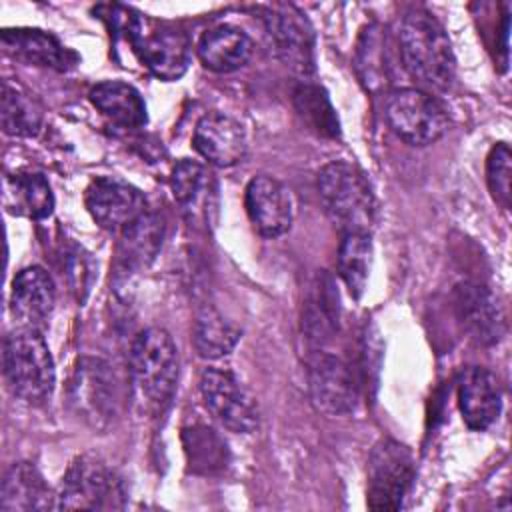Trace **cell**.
I'll list each match as a JSON object with an SVG mask.
<instances>
[{
	"mask_svg": "<svg viewBox=\"0 0 512 512\" xmlns=\"http://www.w3.org/2000/svg\"><path fill=\"white\" fill-rule=\"evenodd\" d=\"M84 204L92 220L108 232H122L146 212L144 194L136 186L112 176L92 180L86 188Z\"/></svg>",
	"mask_w": 512,
	"mask_h": 512,
	"instance_id": "8fae6325",
	"label": "cell"
},
{
	"mask_svg": "<svg viewBox=\"0 0 512 512\" xmlns=\"http://www.w3.org/2000/svg\"><path fill=\"white\" fill-rule=\"evenodd\" d=\"M200 396L206 410L230 432L250 434L260 424L256 398L226 368H206L198 380Z\"/></svg>",
	"mask_w": 512,
	"mask_h": 512,
	"instance_id": "ba28073f",
	"label": "cell"
},
{
	"mask_svg": "<svg viewBox=\"0 0 512 512\" xmlns=\"http://www.w3.org/2000/svg\"><path fill=\"white\" fill-rule=\"evenodd\" d=\"M294 102L310 128L322 136H338V116L326 92L318 84L304 80L294 92Z\"/></svg>",
	"mask_w": 512,
	"mask_h": 512,
	"instance_id": "f546056e",
	"label": "cell"
},
{
	"mask_svg": "<svg viewBox=\"0 0 512 512\" xmlns=\"http://www.w3.org/2000/svg\"><path fill=\"white\" fill-rule=\"evenodd\" d=\"M4 50L28 64L66 72L76 66L78 56L60 44V40L44 30L36 28H12L0 36Z\"/></svg>",
	"mask_w": 512,
	"mask_h": 512,
	"instance_id": "d6986e66",
	"label": "cell"
},
{
	"mask_svg": "<svg viewBox=\"0 0 512 512\" xmlns=\"http://www.w3.org/2000/svg\"><path fill=\"white\" fill-rule=\"evenodd\" d=\"M164 242V220L154 212H144L120 232L118 264L124 272L148 268Z\"/></svg>",
	"mask_w": 512,
	"mask_h": 512,
	"instance_id": "7402d4cb",
	"label": "cell"
},
{
	"mask_svg": "<svg viewBox=\"0 0 512 512\" xmlns=\"http://www.w3.org/2000/svg\"><path fill=\"white\" fill-rule=\"evenodd\" d=\"M240 330L216 308L204 306L194 322V348L202 358H220L234 350Z\"/></svg>",
	"mask_w": 512,
	"mask_h": 512,
	"instance_id": "83f0119b",
	"label": "cell"
},
{
	"mask_svg": "<svg viewBox=\"0 0 512 512\" xmlns=\"http://www.w3.org/2000/svg\"><path fill=\"white\" fill-rule=\"evenodd\" d=\"M392 132L412 146H428L440 140L450 118L440 100L420 88H400L392 92L384 108Z\"/></svg>",
	"mask_w": 512,
	"mask_h": 512,
	"instance_id": "52a82bcc",
	"label": "cell"
},
{
	"mask_svg": "<svg viewBox=\"0 0 512 512\" xmlns=\"http://www.w3.org/2000/svg\"><path fill=\"white\" fill-rule=\"evenodd\" d=\"M192 144L204 160L228 168L242 162L246 154V132L236 118L222 112H208L194 126Z\"/></svg>",
	"mask_w": 512,
	"mask_h": 512,
	"instance_id": "ac0fdd59",
	"label": "cell"
},
{
	"mask_svg": "<svg viewBox=\"0 0 512 512\" xmlns=\"http://www.w3.org/2000/svg\"><path fill=\"white\" fill-rule=\"evenodd\" d=\"M244 206L254 230L266 238H278L292 226L294 204L290 190L274 176H254L246 186Z\"/></svg>",
	"mask_w": 512,
	"mask_h": 512,
	"instance_id": "4fadbf2b",
	"label": "cell"
},
{
	"mask_svg": "<svg viewBox=\"0 0 512 512\" xmlns=\"http://www.w3.org/2000/svg\"><path fill=\"white\" fill-rule=\"evenodd\" d=\"M264 22L274 50L284 66L304 78L314 74V30L308 18L292 4H276L266 12Z\"/></svg>",
	"mask_w": 512,
	"mask_h": 512,
	"instance_id": "30bf717a",
	"label": "cell"
},
{
	"mask_svg": "<svg viewBox=\"0 0 512 512\" xmlns=\"http://www.w3.org/2000/svg\"><path fill=\"white\" fill-rule=\"evenodd\" d=\"M414 472L416 460L406 444L394 438L378 440L368 458V508L384 512L400 510L410 492Z\"/></svg>",
	"mask_w": 512,
	"mask_h": 512,
	"instance_id": "8992f818",
	"label": "cell"
},
{
	"mask_svg": "<svg viewBox=\"0 0 512 512\" xmlns=\"http://www.w3.org/2000/svg\"><path fill=\"white\" fill-rule=\"evenodd\" d=\"M372 238L370 234H342L338 248V274L352 298H362L372 270Z\"/></svg>",
	"mask_w": 512,
	"mask_h": 512,
	"instance_id": "4316f807",
	"label": "cell"
},
{
	"mask_svg": "<svg viewBox=\"0 0 512 512\" xmlns=\"http://www.w3.org/2000/svg\"><path fill=\"white\" fill-rule=\"evenodd\" d=\"M486 182L494 202L508 210L512 198V154L506 142H498L486 158Z\"/></svg>",
	"mask_w": 512,
	"mask_h": 512,
	"instance_id": "1f68e13d",
	"label": "cell"
},
{
	"mask_svg": "<svg viewBox=\"0 0 512 512\" xmlns=\"http://www.w3.org/2000/svg\"><path fill=\"white\" fill-rule=\"evenodd\" d=\"M130 374L150 408L170 402L178 380V348L164 328L152 326L136 336L130 350Z\"/></svg>",
	"mask_w": 512,
	"mask_h": 512,
	"instance_id": "277c9868",
	"label": "cell"
},
{
	"mask_svg": "<svg viewBox=\"0 0 512 512\" xmlns=\"http://www.w3.org/2000/svg\"><path fill=\"white\" fill-rule=\"evenodd\" d=\"M252 50L254 44L250 36L232 24H220L206 30L196 46L200 62L208 70L220 74L242 68L250 60Z\"/></svg>",
	"mask_w": 512,
	"mask_h": 512,
	"instance_id": "44dd1931",
	"label": "cell"
},
{
	"mask_svg": "<svg viewBox=\"0 0 512 512\" xmlns=\"http://www.w3.org/2000/svg\"><path fill=\"white\" fill-rule=\"evenodd\" d=\"M458 408L470 430H488L502 410V390L496 374L484 366H468L458 380Z\"/></svg>",
	"mask_w": 512,
	"mask_h": 512,
	"instance_id": "2e32d148",
	"label": "cell"
},
{
	"mask_svg": "<svg viewBox=\"0 0 512 512\" xmlns=\"http://www.w3.org/2000/svg\"><path fill=\"white\" fill-rule=\"evenodd\" d=\"M4 378L10 392L30 406L50 400L56 384L54 358L40 330L18 328L4 340Z\"/></svg>",
	"mask_w": 512,
	"mask_h": 512,
	"instance_id": "3957f363",
	"label": "cell"
},
{
	"mask_svg": "<svg viewBox=\"0 0 512 512\" xmlns=\"http://www.w3.org/2000/svg\"><path fill=\"white\" fill-rule=\"evenodd\" d=\"M398 44L404 68L422 86L446 90L456 76L452 42L442 24L422 8L410 10L398 28Z\"/></svg>",
	"mask_w": 512,
	"mask_h": 512,
	"instance_id": "6da1fadb",
	"label": "cell"
},
{
	"mask_svg": "<svg viewBox=\"0 0 512 512\" xmlns=\"http://www.w3.org/2000/svg\"><path fill=\"white\" fill-rule=\"evenodd\" d=\"M54 302V282L44 268L28 266L14 276L10 290V310L18 322V328L42 332L54 310Z\"/></svg>",
	"mask_w": 512,
	"mask_h": 512,
	"instance_id": "e0dca14e",
	"label": "cell"
},
{
	"mask_svg": "<svg viewBox=\"0 0 512 512\" xmlns=\"http://www.w3.org/2000/svg\"><path fill=\"white\" fill-rule=\"evenodd\" d=\"M128 36L138 58L160 80H178L192 62V44L176 28L144 30L142 22L136 20Z\"/></svg>",
	"mask_w": 512,
	"mask_h": 512,
	"instance_id": "7c38bea8",
	"label": "cell"
},
{
	"mask_svg": "<svg viewBox=\"0 0 512 512\" xmlns=\"http://www.w3.org/2000/svg\"><path fill=\"white\" fill-rule=\"evenodd\" d=\"M318 194L330 222L342 234H370L376 222V196L366 174L346 160L318 172Z\"/></svg>",
	"mask_w": 512,
	"mask_h": 512,
	"instance_id": "7a4b0ae2",
	"label": "cell"
},
{
	"mask_svg": "<svg viewBox=\"0 0 512 512\" xmlns=\"http://www.w3.org/2000/svg\"><path fill=\"white\" fill-rule=\"evenodd\" d=\"M308 390L316 410L328 416L354 412L358 382L352 366L326 350H316L308 360Z\"/></svg>",
	"mask_w": 512,
	"mask_h": 512,
	"instance_id": "9c48e42d",
	"label": "cell"
},
{
	"mask_svg": "<svg viewBox=\"0 0 512 512\" xmlns=\"http://www.w3.org/2000/svg\"><path fill=\"white\" fill-rule=\"evenodd\" d=\"M126 488L122 478L94 456H78L62 478L56 494L58 510H114L122 508Z\"/></svg>",
	"mask_w": 512,
	"mask_h": 512,
	"instance_id": "5b68a950",
	"label": "cell"
},
{
	"mask_svg": "<svg viewBox=\"0 0 512 512\" xmlns=\"http://www.w3.org/2000/svg\"><path fill=\"white\" fill-rule=\"evenodd\" d=\"M182 438H184V450L188 454V462L194 472L214 474L226 468L228 464L226 442L218 436L216 430L204 424H196L192 428H186Z\"/></svg>",
	"mask_w": 512,
	"mask_h": 512,
	"instance_id": "f1b7e54d",
	"label": "cell"
},
{
	"mask_svg": "<svg viewBox=\"0 0 512 512\" xmlns=\"http://www.w3.org/2000/svg\"><path fill=\"white\" fill-rule=\"evenodd\" d=\"M4 206L16 216L44 220L54 210V194L48 180L38 172H18L4 178Z\"/></svg>",
	"mask_w": 512,
	"mask_h": 512,
	"instance_id": "603a6c76",
	"label": "cell"
},
{
	"mask_svg": "<svg viewBox=\"0 0 512 512\" xmlns=\"http://www.w3.org/2000/svg\"><path fill=\"white\" fill-rule=\"evenodd\" d=\"M56 508V496L32 462H14L0 488L2 512H40Z\"/></svg>",
	"mask_w": 512,
	"mask_h": 512,
	"instance_id": "ffe728a7",
	"label": "cell"
},
{
	"mask_svg": "<svg viewBox=\"0 0 512 512\" xmlns=\"http://www.w3.org/2000/svg\"><path fill=\"white\" fill-rule=\"evenodd\" d=\"M92 106L110 122L124 128H140L146 124V104L140 92L126 82L106 80L90 90Z\"/></svg>",
	"mask_w": 512,
	"mask_h": 512,
	"instance_id": "cb8c5ba5",
	"label": "cell"
},
{
	"mask_svg": "<svg viewBox=\"0 0 512 512\" xmlns=\"http://www.w3.org/2000/svg\"><path fill=\"white\" fill-rule=\"evenodd\" d=\"M70 400L94 426L110 422L116 408V382L110 366L96 358L80 360L70 382Z\"/></svg>",
	"mask_w": 512,
	"mask_h": 512,
	"instance_id": "5bb4252c",
	"label": "cell"
},
{
	"mask_svg": "<svg viewBox=\"0 0 512 512\" xmlns=\"http://www.w3.org/2000/svg\"><path fill=\"white\" fill-rule=\"evenodd\" d=\"M456 316L478 344H496L504 334V314L496 296L478 282H462L454 290Z\"/></svg>",
	"mask_w": 512,
	"mask_h": 512,
	"instance_id": "9a60e30c",
	"label": "cell"
},
{
	"mask_svg": "<svg viewBox=\"0 0 512 512\" xmlns=\"http://www.w3.org/2000/svg\"><path fill=\"white\" fill-rule=\"evenodd\" d=\"M330 288H332L330 280L328 282L318 280L314 286V292L306 304L304 330H306L308 338H312L314 342H324L326 338H330V334L336 328L334 300H338V296L334 298Z\"/></svg>",
	"mask_w": 512,
	"mask_h": 512,
	"instance_id": "4dcf8cb0",
	"label": "cell"
},
{
	"mask_svg": "<svg viewBox=\"0 0 512 512\" xmlns=\"http://www.w3.org/2000/svg\"><path fill=\"white\" fill-rule=\"evenodd\" d=\"M0 120L6 134L32 138L42 128L44 110L26 88L4 80L0 94Z\"/></svg>",
	"mask_w": 512,
	"mask_h": 512,
	"instance_id": "d4e9b609",
	"label": "cell"
},
{
	"mask_svg": "<svg viewBox=\"0 0 512 512\" xmlns=\"http://www.w3.org/2000/svg\"><path fill=\"white\" fill-rule=\"evenodd\" d=\"M212 174L196 160L182 158L170 174L174 200L190 214H208L212 194Z\"/></svg>",
	"mask_w": 512,
	"mask_h": 512,
	"instance_id": "484cf974",
	"label": "cell"
}]
</instances>
